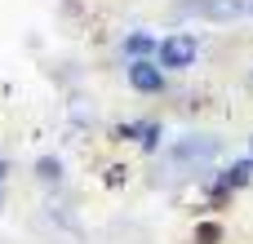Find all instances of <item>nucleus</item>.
<instances>
[{"label": "nucleus", "mask_w": 253, "mask_h": 244, "mask_svg": "<svg viewBox=\"0 0 253 244\" xmlns=\"http://www.w3.org/2000/svg\"><path fill=\"white\" fill-rule=\"evenodd\" d=\"M218 156V138H182L173 151H169V164H178V169H200V164H209Z\"/></svg>", "instance_id": "f257e3e1"}, {"label": "nucleus", "mask_w": 253, "mask_h": 244, "mask_svg": "<svg viewBox=\"0 0 253 244\" xmlns=\"http://www.w3.org/2000/svg\"><path fill=\"white\" fill-rule=\"evenodd\" d=\"M196 53H200V44H196V36H187V31L160 40V67H191Z\"/></svg>", "instance_id": "f03ea898"}, {"label": "nucleus", "mask_w": 253, "mask_h": 244, "mask_svg": "<svg viewBox=\"0 0 253 244\" xmlns=\"http://www.w3.org/2000/svg\"><path fill=\"white\" fill-rule=\"evenodd\" d=\"M196 13H205V18H213V22H231V18H240V13H249L253 0H200V4H191Z\"/></svg>", "instance_id": "7ed1b4c3"}, {"label": "nucleus", "mask_w": 253, "mask_h": 244, "mask_svg": "<svg viewBox=\"0 0 253 244\" xmlns=\"http://www.w3.org/2000/svg\"><path fill=\"white\" fill-rule=\"evenodd\" d=\"M129 80H133V89L156 93V89L165 84V71H160V67H151V62H133V67H129Z\"/></svg>", "instance_id": "20e7f679"}, {"label": "nucleus", "mask_w": 253, "mask_h": 244, "mask_svg": "<svg viewBox=\"0 0 253 244\" xmlns=\"http://www.w3.org/2000/svg\"><path fill=\"white\" fill-rule=\"evenodd\" d=\"M249 182H253V156H249V160H240V164H231V169L218 178V187H213V191L222 196V191H231V187H249Z\"/></svg>", "instance_id": "39448f33"}, {"label": "nucleus", "mask_w": 253, "mask_h": 244, "mask_svg": "<svg viewBox=\"0 0 253 244\" xmlns=\"http://www.w3.org/2000/svg\"><path fill=\"white\" fill-rule=\"evenodd\" d=\"M116 138H125V142H129V138H138L142 147H156L160 129H156L151 120H133V124H120V129H116Z\"/></svg>", "instance_id": "423d86ee"}, {"label": "nucleus", "mask_w": 253, "mask_h": 244, "mask_svg": "<svg viewBox=\"0 0 253 244\" xmlns=\"http://www.w3.org/2000/svg\"><path fill=\"white\" fill-rule=\"evenodd\" d=\"M218 240H222V231H218L213 222H205V227L196 231V244H218Z\"/></svg>", "instance_id": "0eeeda50"}, {"label": "nucleus", "mask_w": 253, "mask_h": 244, "mask_svg": "<svg viewBox=\"0 0 253 244\" xmlns=\"http://www.w3.org/2000/svg\"><path fill=\"white\" fill-rule=\"evenodd\" d=\"M125 49H129V53H147V49H151V36H142V31H138V36H129V40H125Z\"/></svg>", "instance_id": "6e6552de"}, {"label": "nucleus", "mask_w": 253, "mask_h": 244, "mask_svg": "<svg viewBox=\"0 0 253 244\" xmlns=\"http://www.w3.org/2000/svg\"><path fill=\"white\" fill-rule=\"evenodd\" d=\"M36 169H40V178H44V182H53V178L62 173V164H58V160H40Z\"/></svg>", "instance_id": "1a4fd4ad"}, {"label": "nucleus", "mask_w": 253, "mask_h": 244, "mask_svg": "<svg viewBox=\"0 0 253 244\" xmlns=\"http://www.w3.org/2000/svg\"><path fill=\"white\" fill-rule=\"evenodd\" d=\"M0 182H4V160H0ZM0 204H4V196H0Z\"/></svg>", "instance_id": "9d476101"}, {"label": "nucleus", "mask_w": 253, "mask_h": 244, "mask_svg": "<svg viewBox=\"0 0 253 244\" xmlns=\"http://www.w3.org/2000/svg\"><path fill=\"white\" fill-rule=\"evenodd\" d=\"M249 13H253V9H249Z\"/></svg>", "instance_id": "9b49d317"}]
</instances>
